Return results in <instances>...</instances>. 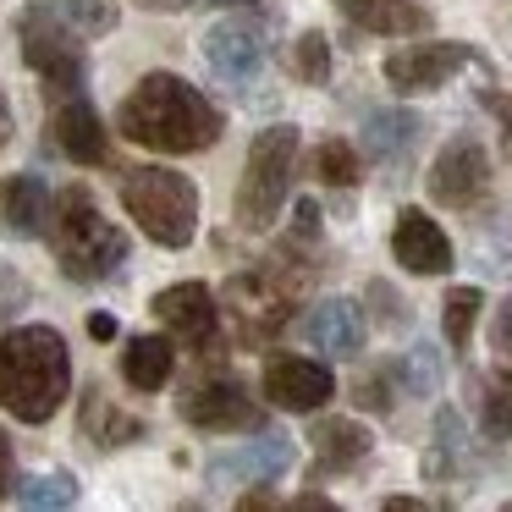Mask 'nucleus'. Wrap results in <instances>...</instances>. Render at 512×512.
Returning a JSON list of instances; mask_svg holds the SVG:
<instances>
[{
  "label": "nucleus",
  "mask_w": 512,
  "mask_h": 512,
  "mask_svg": "<svg viewBox=\"0 0 512 512\" xmlns=\"http://www.w3.org/2000/svg\"><path fill=\"white\" fill-rule=\"evenodd\" d=\"M116 122H122L127 144H144L155 155H199V149L221 144V133H226V116L177 72L138 78L127 89Z\"/></svg>",
  "instance_id": "1"
},
{
  "label": "nucleus",
  "mask_w": 512,
  "mask_h": 512,
  "mask_svg": "<svg viewBox=\"0 0 512 512\" xmlns=\"http://www.w3.org/2000/svg\"><path fill=\"white\" fill-rule=\"evenodd\" d=\"M72 391V353L56 325H12L0 336V408L23 424H45Z\"/></svg>",
  "instance_id": "2"
},
{
  "label": "nucleus",
  "mask_w": 512,
  "mask_h": 512,
  "mask_svg": "<svg viewBox=\"0 0 512 512\" xmlns=\"http://www.w3.org/2000/svg\"><path fill=\"white\" fill-rule=\"evenodd\" d=\"M45 237L56 248V265L67 281H111L127 265V237L116 232V221H105L100 199H94L83 182L56 193L50 204Z\"/></svg>",
  "instance_id": "3"
},
{
  "label": "nucleus",
  "mask_w": 512,
  "mask_h": 512,
  "mask_svg": "<svg viewBox=\"0 0 512 512\" xmlns=\"http://www.w3.org/2000/svg\"><path fill=\"white\" fill-rule=\"evenodd\" d=\"M122 204L138 221V232L160 248H188L193 232H199V188L182 171L133 166L122 177Z\"/></svg>",
  "instance_id": "4"
},
{
  "label": "nucleus",
  "mask_w": 512,
  "mask_h": 512,
  "mask_svg": "<svg viewBox=\"0 0 512 512\" xmlns=\"http://www.w3.org/2000/svg\"><path fill=\"white\" fill-rule=\"evenodd\" d=\"M292 171H298V127L276 122L248 144L243 160V182H237V226L243 232H265L281 215L292 193Z\"/></svg>",
  "instance_id": "5"
},
{
  "label": "nucleus",
  "mask_w": 512,
  "mask_h": 512,
  "mask_svg": "<svg viewBox=\"0 0 512 512\" xmlns=\"http://www.w3.org/2000/svg\"><path fill=\"white\" fill-rule=\"evenodd\" d=\"M17 39H23V61L45 78L50 100H61V94L83 89V78H89V56H83V34H72L67 23H61L56 12H50V0H34V6H23V17H17Z\"/></svg>",
  "instance_id": "6"
},
{
  "label": "nucleus",
  "mask_w": 512,
  "mask_h": 512,
  "mask_svg": "<svg viewBox=\"0 0 512 512\" xmlns=\"http://www.w3.org/2000/svg\"><path fill=\"white\" fill-rule=\"evenodd\" d=\"M424 188H430V199L446 204V210H474V204L490 193V155H485V144H479L474 133H457L452 144L435 155Z\"/></svg>",
  "instance_id": "7"
},
{
  "label": "nucleus",
  "mask_w": 512,
  "mask_h": 512,
  "mask_svg": "<svg viewBox=\"0 0 512 512\" xmlns=\"http://www.w3.org/2000/svg\"><path fill=\"white\" fill-rule=\"evenodd\" d=\"M226 309L237 314V342H265L292 320V287L276 281V270H243L226 287Z\"/></svg>",
  "instance_id": "8"
},
{
  "label": "nucleus",
  "mask_w": 512,
  "mask_h": 512,
  "mask_svg": "<svg viewBox=\"0 0 512 512\" xmlns=\"http://www.w3.org/2000/svg\"><path fill=\"white\" fill-rule=\"evenodd\" d=\"M468 61H474V45H463V39H435V45L391 50L380 72H386L391 94H435L441 83H452Z\"/></svg>",
  "instance_id": "9"
},
{
  "label": "nucleus",
  "mask_w": 512,
  "mask_h": 512,
  "mask_svg": "<svg viewBox=\"0 0 512 512\" xmlns=\"http://www.w3.org/2000/svg\"><path fill=\"white\" fill-rule=\"evenodd\" d=\"M182 419L193 430H215V435H232V430H265V408L248 397L243 380L221 375V380H199V386L182 397Z\"/></svg>",
  "instance_id": "10"
},
{
  "label": "nucleus",
  "mask_w": 512,
  "mask_h": 512,
  "mask_svg": "<svg viewBox=\"0 0 512 512\" xmlns=\"http://www.w3.org/2000/svg\"><path fill=\"white\" fill-rule=\"evenodd\" d=\"M204 67L226 83V89H248L265 72V34L243 17H226L204 34Z\"/></svg>",
  "instance_id": "11"
},
{
  "label": "nucleus",
  "mask_w": 512,
  "mask_h": 512,
  "mask_svg": "<svg viewBox=\"0 0 512 512\" xmlns=\"http://www.w3.org/2000/svg\"><path fill=\"white\" fill-rule=\"evenodd\" d=\"M265 397L287 413H320L336 397V375L303 353H276L265 364Z\"/></svg>",
  "instance_id": "12"
},
{
  "label": "nucleus",
  "mask_w": 512,
  "mask_h": 512,
  "mask_svg": "<svg viewBox=\"0 0 512 512\" xmlns=\"http://www.w3.org/2000/svg\"><path fill=\"white\" fill-rule=\"evenodd\" d=\"M391 254H397L402 270L413 276H446L452 270V237L441 232L430 210H397V226H391Z\"/></svg>",
  "instance_id": "13"
},
{
  "label": "nucleus",
  "mask_w": 512,
  "mask_h": 512,
  "mask_svg": "<svg viewBox=\"0 0 512 512\" xmlns=\"http://www.w3.org/2000/svg\"><path fill=\"white\" fill-rule=\"evenodd\" d=\"M155 320L171 325V336H182L188 347H199V353H210L215 347V325H221V309H215V292L204 287V281H182V287H166L155 292Z\"/></svg>",
  "instance_id": "14"
},
{
  "label": "nucleus",
  "mask_w": 512,
  "mask_h": 512,
  "mask_svg": "<svg viewBox=\"0 0 512 512\" xmlns=\"http://www.w3.org/2000/svg\"><path fill=\"white\" fill-rule=\"evenodd\" d=\"M50 133H56V149L78 166H105L111 160V138H105V122L78 89L61 94L56 111H50Z\"/></svg>",
  "instance_id": "15"
},
{
  "label": "nucleus",
  "mask_w": 512,
  "mask_h": 512,
  "mask_svg": "<svg viewBox=\"0 0 512 512\" xmlns=\"http://www.w3.org/2000/svg\"><path fill=\"white\" fill-rule=\"evenodd\" d=\"M303 336H309L320 353H331V358H358L364 353L369 325H364V309H358V303L325 298V303H314V309L303 314Z\"/></svg>",
  "instance_id": "16"
},
{
  "label": "nucleus",
  "mask_w": 512,
  "mask_h": 512,
  "mask_svg": "<svg viewBox=\"0 0 512 512\" xmlns=\"http://www.w3.org/2000/svg\"><path fill=\"white\" fill-rule=\"evenodd\" d=\"M0 221L12 237H39L50 221V193H45V177L34 171H17V177L0 182Z\"/></svg>",
  "instance_id": "17"
},
{
  "label": "nucleus",
  "mask_w": 512,
  "mask_h": 512,
  "mask_svg": "<svg viewBox=\"0 0 512 512\" xmlns=\"http://www.w3.org/2000/svg\"><path fill=\"white\" fill-rule=\"evenodd\" d=\"M309 441H314V468H325V474H347L375 452V435L353 419H320Z\"/></svg>",
  "instance_id": "18"
},
{
  "label": "nucleus",
  "mask_w": 512,
  "mask_h": 512,
  "mask_svg": "<svg viewBox=\"0 0 512 512\" xmlns=\"http://www.w3.org/2000/svg\"><path fill=\"white\" fill-rule=\"evenodd\" d=\"M347 23H358L364 34H386V39H402V34H424L430 28V12L419 0H336Z\"/></svg>",
  "instance_id": "19"
},
{
  "label": "nucleus",
  "mask_w": 512,
  "mask_h": 512,
  "mask_svg": "<svg viewBox=\"0 0 512 512\" xmlns=\"http://www.w3.org/2000/svg\"><path fill=\"white\" fill-rule=\"evenodd\" d=\"M419 133H424V116H413V111H375L364 122V149L380 160V166H402V160L419 149Z\"/></svg>",
  "instance_id": "20"
},
{
  "label": "nucleus",
  "mask_w": 512,
  "mask_h": 512,
  "mask_svg": "<svg viewBox=\"0 0 512 512\" xmlns=\"http://www.w3.org/2000/svg\"><path fill=\"white\" fill-rule=\"evenodd\" d=\"M287 463H292V441H287V435H276V430H265L259 441H248L243 452L215 457L210 474H232V479H276V474H287Z\"/></svg>",
  "instance_id": "21"
},
{
  "label": "nucleus",
  "mask_w": 512,
  "mask_h": 512,
  "mask_svg": "<svg viewBox=\"0 0 512 512\" xmlns=\"http://www.w3.org/2000/svg\"><path fill=\"white\" fill-rule=\"evenodd\" d=\"M171 369H177V347H171V336H127V347H122L127 386L160 391L171 380Z\"/></svg>",
  "instance_id": "22"
},
{
  "label": "nucleus",
  "mask_w": 512,
  "mask_h": 512,
  "mask_svg": "<svg viewBox=\"0 0 512 512\" xmlns=\"http://www.w3.org/2000/svg\"><path fill=\"white\" fill-rule=\"evenodd\" d=\"M83 441H94L100 452H111V446H133L138 435H144V419H127V413H116L111 402L100 397V386L83 391Z\"/></svg>",
  "instance_id": "23"
},
{
  "label": "nucleus",
  "mask_w": 512,
  "mask_h": 512,
  "mask_svg": "<svg viewBox=\"0 0 512 512\" xmlns=\"http://www.w3.org/2000/svg\"><path fill=\"white\" fill-rule=\"evenodd\" d=\"M463 463H468V430H463V419H457L452 408H441L435 413V446H430V457H424V474L446 479Z\"/></svg>",
  "instance_id": "24"
},
{
  "label": "nucleus",
  "mask_w": 512,
  "mask_h": 512,
  "mask_svg": "<svg viewBox=\"0 0 512 512\" xmlns=\"http://www.w3.org/2000/svg\"><path fill=\"white\" fill-rule=\"evenodd\" d=\"M17 507H34V512H56L78 501V479L72 474H34V479H17L12 485Z\"/></svg>",
  "instance_id": "25"
},
{
  "label": "nucleus",
  "mask_w": 512,
  "mask_h": 512,
  "mask_svg": "<svg viewBox=\"0 0 512 512\" xmlns=\"http://www.w3.org/2000/svg\"><path fill=\"white\" fill-rule=\"evenodd\" d=\"M479 309H485L479 287H452V292H446V303H441V331H446V342H452V353H463V347H468Z\"/></svg>",
  "instance_id": "26"
},
{
  "label": "nucleus",
  "mask_w": 512,
  "mask_h": 512,
  "mask_svg": "<svg viewBox=\"0 0 512 512\" xmlns=\"http://www.w3.org/2000/svg\"><path fill=\"white\" fill-rule=\"evenodd\" d=\"M50 12H56L72 34H83V39L111 34V28H116V0H50Z\"/></svg>",
  "instance_id": "27"
},
{
  "label": "nucleus",
  "mask_w": 512,
  "mask_h": 512,
  "mask_svg": "<svg viewBox=\"0 0 512 512\" xmlns=\"http://www.w3.org/2000/svg\"><path fill=\"white\" fill-rule=\"evenodd\" d=\"M479 391V435L485 441H507L512 435V391L501 380H474Z\"/></svg>",
  "instance_id": "28"
},
{
  "label": "nucleus",
  "mask_w": 512,
  "mask_h": 512,
  "mask_svg": "<svg viewBox=\"0 0 512 512\" xmlns=\"http://www.w3.org/2000/svg\"><path fill=\"white\" fill-rule=\"evenodd\" d=\"M314 177H320L325 188H353L358 182V149L347 144V138H325V144L314 149Z\"/></svg>",
  "instance_id": "29"
},
{
  "label": "nucleus",
  "mask_w": 512,
  "mask_h": 512,
  "mask_svg": "<svg viewBox=\"0 0 512 512\" xmlns=\"http://www.w3.org/2000/svg\"><path fill=\"white\" fill-rule=\"evenodd\" d=\"M292 67H298L303 83H325L331 78V39H325L320 28H309V34L298 39V50H292Z\"/></svg>",
  "instance_id": "30"
},
{
  "label": "nucleus",
  "mask_w": 512,
  "mask_h": 512,
  "mask_svg": "<svg viewBox=\"0 0 512 512\" xmlns=\"http://www.w3.org/2000/svg\"><path fill=\"white\" fill-rule=\"evenodd\" d=\"M397 380H408L413 397H424V391H435V380H441V364H435V347H413L408 358L397 364Z\"/></svg>",
  "instance_id": "31"
},
{
  "label": "nucleus",
  "mask_w": 512,
  "mask_h": 512,
  "mask_svg": "<svg viewBox=\"0 0 512 512\" xmlns=\"http://www.w3.org/2000/svg\"><path fill=\"white\" fill-rule=\"evenodd\" d=\"M391 391H397V364H386V369H375V375L358 380V386H353V402H358V408H369V413H386L391 402H397Z\"/></svg>",
  "instance_id": "32"
},
{
  "label": "nucleus",
  "mask_w": 512,
  "mask_h": 512,
  "mask_svg": "<svg viewBox=\"0 0 512 512\" xmlns=\"http://www.w3.org/2000/svg\"><path fill=\"white\" fill-rule=\"evenodd\" d=\"M28 303V281L17 270H0V314H17Z\"/></svg>",
  "instance_id": "33"
},
{
  "label": "nucleus",
  "mask_w": 512,
  "mask_h": 512,
  "mask_svg": "<svg viewBox=\"0 0 512 512\" xmlns=\"http://www.w3.org/2000/svg\"><path fill=\"white\" fill-rule=\"evenodd\" d=\"M490 347L512 358V298L501 303V309H496V320H490Z\"/></svg>",
  "instance_id": "34"
},
{
  "label": "nucleus",
  "mask_w": 512,
  "mask_h": 512,
  "mask_svg": "<svg viewBox=\"0 0 512 512\" xmlns=\"http://www.w3.org/2000/svg\"><path fill=\"white\" fill-rule=\"evenodd\" d=\"M292 221H298V237H314V232H320V204H314V199H303Z\"/></svg>",
  "instance_id": "35"
},
{
  "label": "nucleus",
  "mask_w": 512,
  "mask_h": 512,
  "mask_svg": "<svg viewBox=\"0 0 512 512\" xmlns=\"http://www.w3.org/2000/svg\"><path fill=\"white\" fill-rule=\"evenodd\" d=\"M12 490V441H6V430H0V496Z\"/></svg>",
  "instance_id": "36"
},
{
  "label": "nucleus",
  "mask_w": 512,
  "mask_h": 512,
  "mask_svg": "<svg viewBox=\"0 0 512 512\" xmlns=\"http://www.w3.org/2000/svg\"><path fill=\"white\" fill-rule=\"evenodd\" d=\"M138 6H144V12H188L193 0H138Z\"/></svg>",
  "instance_id": "37"
},
{
  "label": "nucleus",
  "mask_w": 512,
  "mask_h": 512,
  "mask_svg": "<svg viewBox=\"0 0 512 512\" xmlns=\"http://www.w3.org/2000/svg\"><path fill=\"white\" fill-rule=\"evenodd\" d=\"M12 144V100H6V94H0V149Z\"/></svg>",
  "instance_id": "38"
},
{
  "label": "nucleus",
  "mask_w": 512,
  "mask_h": 512,
  "mask_svg": "<svg viewBox=\"0 0 512 512\" xmlns=\"http://www.w3.org/2000/svg\"><path fill=\"white\" fill-rule=\"evenodd\" d=\"M89 331L100 336V342H111V336H116V320H111V314H94V320H89Z\"/></svg>",
  "instance_id": "39"
},
{
  "label": "nucleus",
  "mask_w": 512,
  "mask_h": 512,
  "mask_svg": "<svg viewBox=\"0 0 512 512\" xmlns=\"http://www.w3.org/2000/svg\"><path fill=\"white\" fill-rule=\"evenodd\" d=\"M424 501L419 496H386V512H419Z\"/></svg>",
  "instance_id": "40"
},
{
  "label": "nucleus",
  "mask_w": 512,
  "mask_h": 512,
  "mask_svg": "<svg viewBox=\"0 0 512 512\" xmlns=\"http://www.w3.org/2000/svg\"><path fill=\"white\" fill-rule=\"evenodd\" d=\"M215 6H237V12H254L259 0H215Z\"/></svg>",
  "instance_id": "41"
}]
</instances>
